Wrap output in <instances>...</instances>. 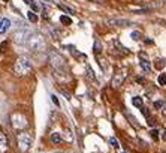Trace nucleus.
Returning a JSON list of instances; mask_svg holds the SVG:
<instances>
[{"instance_id": "f3484780", "label": "nucleus", "mask_w": 166, "mask_h": 153, "mask_svg": "<svg viewBox=\"0 0 166 153\" xmlns=\"http://www.w3.org/2000/svg\"><path fill=\"white\" fill-rule=\"evenodd\" d=\"M60 21L63 24H66V26H70V24H72V20H70L67 15H61V17H60Z\"/></svg>"}, {"instance_id": "5701e85b", "label": "nucleus", "mask_w": 166, "mask_h": 153, "mask_svg": "<svg viewBox=\"0 0 166 153\" xmlns=\"http://www.w3.org/2000/svg\"><path fill=\"white\" fill-rule=\"evenodd\" d=\"M163 105H165V102H163V101H156V102H154V108H157V110H160Z\"/></svg>"}, {"instance_id": "4be33fe9", "label": "nucleus", "mask_w": 166, "mask_h": 153, "mask_svg": "<svg viewBox=\"0 0 166 153\" xmlns=\"http://www.w3.org/2000/svg\"><path fill=\"white\" fill-rule=\"evenodd\" d=\"M109 143H111V146H112V147H115V149L120 146V144H118V141H117V138H114V137H112V138L109 140Z\"/></svg>"}, {"instance_id": "393cba45", "label": "nucleus", "mask_w": 166, "mask_h": 153, "mask_svg": "<svg viewBox=\"0 0 166 153\" xmlns=\"http://www.w3.org/2000/svg\"><path fill=\"white\" fill-rule=\"evenodd\" d=\"M141 111H142V114H144L145 117H148V116H150V111H148L147 108H144V107H141Z\"/></svg>"}, {"instance_id": "6e6552de", "label": "nucleus", "mask_w": 166, "mask_h": 153, "mask_svg": "<svg viewBox=\"0 0 166 153\" xmlns=\"http://www.w3.org/2000/svg\"><path fill=\"white\" fill-rule=\"evenodd\" d=\"M11 20L9 18H2L0 20V35H5L11 29Z\"/></svg>"}, {"instance_id": "f03ea898", "label": "nucleus", "mask_w": 166, "mask_h": 153, "mask_svg": "<svg viewBox=\"0 0 166 153\" xmlns=\"http://www.w3.org/2000/svg\"><path fill=\"white\" fill-rule=\"evenodd\" d=\"M27 47H29L30 51H33V53H39V51H42V50L45 48L44 36L32 35V36H30V39H29V42H27Z\"/></svg>"}, {"instance_id": "c756f323", "label": "nucleus", "mask_w": 166, "mask_h": 153, "mask_svg": "<svg viewBox=\"0 0 166 153\" xmlns=\"http://www.w3.org/2000/svg\"><path fill=\"white\" fill-rule=\"evenodd\" d=\"M121 153H126V152H121Z\"/></svg>"}, {"instance_id": "a211bd4d", "label": "nucleus", "mask_w": 166, "mask_h": 153, "mask_svg": "<svg viewBox=\"0 0 166 153\" xmlns=\"http://www.w3.org/2000/svg\"><path fill=\"white\" fill-rule=\"evenodd\" d=\"M157 81H159L160 86H166V74H160L159 78H157Z\"/></svg>"}, {"instance_id": "b1692460", "label": "nucleus", "mask_w": 166, "mask_h": 153, "mask_svg": "<svg viewBox=\"0 0 166 153\" xmlns=\"http://www.w3.org/2000/svg\"><path fill=\"white\" fill-rule=\"evenodd\" d=\"M51 99H53V102L55 104V107H60V102H58V98H57L55 95H53V96H51Z\"/></svg>"}, {"instance_id": "20e7f679", "label": "nucleus", "mask_w": 166, "mask_h": 153, "mask_svg": "<svg viewBox=\"0 0 166 153\" xmlns=\"http://www.w3.org/2000/svg\"><path fill=\"white\" fill-rule=\"evenodd\" d=\"M49 63L53 65V68H54L55 71L66 68V60H65V57L60 53H57V51H51L49 53Z\"/></svg>"}, {"instance_id": "f8f14e48", "label": "nucleus", "mask_w": 166, "mask_h": 153, "mask_svg": "<svg viewBox=\"0 0 166 153\" xmlns=\"http://www.w3.org/2000/svg\"><path fill=\"white\" fill-rule=\"evenodd\" d=\"M49 140H51L53 144H60V143L63 141V138H61L60 132H53V134H51V137H49Z\"/></svg>"}, {"instance_id": "c85d7f7f", "label": "nucleus", "mask_w": 166, "mask_h": 153, "mask_svg": "<svg viewBox=\"0 0 166 153\" xmlns=\"http://www.w3.org/2000/svg\"><path fill=\"white\" fill-rule=\"evenodd\" d=\"M5 2H9V0H5Z\"/></svg>"}, {"instance_id": "7ed1b4c3", "label": "nucleus", "mask_w": 166, "mask_h": 153, "mask_svg": "<svg viewBox=\"0 0 166 153\" xmlns=\"http://www.w3.org/2000/svg\"><path fill=\"white\" fill-rule=\"evenodd\" d=\"M30 36H32V30L27 29V27H21L20 30H17L14 33V41L17 44H20V45H27Z\"/></svg>"}, {"instance_id": "cd10ccee", "label": "nucleus", "mask_w": 166, "mask_h": 153, "mask_svg": "<svg viewBox=\"0 0 166 153\" xmlns=\"http://www.w3.org/2000/svg\"><path fill=\"white\" fill-rule=\"evenodd\" d=\"M51 2H57V0H51Z\"/></svg>"}, {"instance_id": "aec40b11", "label": "nucleus", "mask_w": 166, "mask_h": 153, "mask_svg": "<svg viewBox=\"0 0 166 153\" xmlns=\"http://www.w3.org/2000/svg\"><path fill=\"white\" fill-rule=\"evenodd\" d=\"M150 135L153 137V140H154V141L159 140V131H157V129H151V131H150Z\"/></svg>"}, {"instance_id": "9b49d317", "label": "nucleus", "mask_w": 166, "mask_h": 153, "mask_svg": "<svg viewBox=\"0 0 166 153\" xmlns=\"http://www.w3.org/2000/svg\"><path fill=\"white\" fill-rule=\"evenodd\" d=\"M108 23L111 26H130V21L123 20V18H111V20H108Z\"/></svg>"}, {"instance_id": "2eb2a0df", "label": "nucleus", "mask_w": 166, "mask_h": 153, "mask_svg": "<svg viewBox=\"0 0 166 153\" xmlns=\"http://www.w3.org/2000/svg\"><path fill=\"white\" fill-rule=\"evenodd\" d=\"M58 8H60V9H63L65 12H67V14H70V15H73V14H75V11H73L72 8H69V6L63 5V3H58Z\"/></svg>"}, {"instance_id": "1a4fd4ad", "label": "nucleus", "mask_w": 166, "mask_h": 153, "mask_svg": "<svg viewBox=\"0 0 166 153\" xmlns=\"http://www.w3.org/2000/svg\"><path fill=\"white\" fill-rule=\"evenodd\" d=\"M9 150V141L5 137V134L0 132V153H6Z\"/></svg>"}, {"instance_id": "4468645a", "label": "nucleus", "mask_w": 166, "mask_h": 153, "mask_svg": "<svg viewBox=\"0 0 166 153\" xmlns=\"http://www.w3.org/2000/svg\"><path fill=\"white\" fill-rule=\"evenodd\" d=\"M132 104L136 107V108H141V107H142V99H141L139 96H133V98H132Z\"/></svg>"}, {"instance_id": "dca6fc26", "label": "nucleus", "mask_w": 166, "mask_h": 153, "mask_svg": "<svg viewBox=\"0 0 166 153\" xmlns=\"http://www.w3.org/2000/svg\"><path fill=\"white\" fill-rule=\"evenodd\" d=\"M27 18H29L32 23H38V15L34 14V11L33 12H32V11L29 12V14H27Z\"/></svg>"}, {"instance_id": "a878e982", "label": "nucleus", "mask_w": 166, "mask_h": 153, "mask_svg": "<svg viewBox=\"0 0 166 153\" xmlns=\"http://www.w3.org/2000/svg\"><path fill=\"white\" fill-rule=\"evenodd\" d=\"M66 140H69V141H72V134H70V131H66V137H65Z\"/></svg>"}, {"instance_id": "423d86ee", "label": "nucleus", "mask_w": 166, "mask_h": 153, "mask_svg": "<svg viewBox=\"0 0 166 153\" xmlns=\"http://www.w3.org/2000/svg\"><path fill=\"white\" fill-rule=\"evenodd\" d=\"M11 123L15 129H24L27 126V119L21 113H14L11 116Z\"/></svg>"}, {"instance_id": "9d476101", "label": "nucleus", "mask_w": 166, "mask_h": 153, "mask_svg": "<svg viewBox=\"0 0 166 153\" xmlns=\"http://www.w3.org/2000/svg\"><path fill=\"white\" fill-rule=\"evenodd\" d=\"M139 65H141V68H142L145 72L151 71V63H150V60H147V57L144 56V53H141V60H139Z\"/></svg>"}, {"instance_id": "bb28decb", "label": "nucleus", "mask_w": 166, "mask_h": 153, "mask_svg": "<svg viewBox=\"0 0 166 153\" xmlns=\"http://www.w3.org/2000/svg\"><path fill=\"white\" fill-rule=\"evenodd\" d=\"M136 81H138V83H144V78H141V77H139V78H136Z\"/></svg>"}, {"instance_id": "ddd939ff", "label": "nucleus", "mask_w": 166, "mask_h": 153, "mask_svg": "<svg viewBox=\"0 0 166 153\" xmlns=\"http://www.w3.org/2000/svg\"><path fill=\"white\" fill-rule=\"evenodd\" d=\"M24 3H26V5H29V6L32 8V11H34V12H39V11H41L39 5H38L34 0H24Z\"/></svg>"}, {"instance_id": "6ab92c4d", "label": "nucleus", "mask_w": 166, "mask_h": 153, "mask_svg": "<svg viewBox=\"0 0 166 153\" xmlns=\"http://www.w3.org/2000/svg\"><path fill=\"white\" fill-rule=\"evenodd\" d=\"M130 36H132V39H133V41H139V39H141V36H142V35H141V32L135 30V32H132V35H130Z\"/></svg>"}, {"instance_id": "f257e3e1", "label": "nucleus", "mask_w": 166, "mask_h": 153, "mask_svg": "<svg viewBox=\"0 0 166 153\" xmlns=\"http://www.w3.org/2000/svg\"><path fill=\"white\" fill-rule=\"evenodd\" d=\"M14 71L17 75H27L32 71V62L27 57H18L14 65Z\"/></svg>"}, {"instance_id": "0eeeda50", "label": "nucleus", "mask_w": 166, "mask_h": 153, "mask_svg": "<svg viewBox=\"0 0 166 153\" xmlns=\"http://www.w3.org/2000/svg\"><path fill=\"white\" fill-rule=\"evenodd\" d=\"M126 80V71L124 69H120V71L115 72L114 78H112V87H120L123 83Z\"/></svg>"}, {"instance_id": "39448f33", "label": "nucleus", "mask_w": 166, "mask_h": 153, "mask_svg": "<svg viewBox=\"0 0 166 153\" xmlns=\"http://www.w3.org/2000/svg\"><path fill=\"white\" fill-rule=\"evenodd\" d=\"M32 143H33V138H32V135L29 132H21L18 135V149L21 152H27L30 149Z\"/></svg>"}, {"instance_id": "412c9836", "label": "nucleus", "mask_w": 166, "mask_h": 153, "mask_svg": "<svg viewBox=\"0 0 166 153\" xmlns=\"http://www.w3.org/2000/svg\"><path fill=\"white\" fill-rule=\"evenodd\" d=\"M100 51H102V45H100L99 41H96V42H94V53H96V54H99Z\"/></svg>"}]
</instances>
